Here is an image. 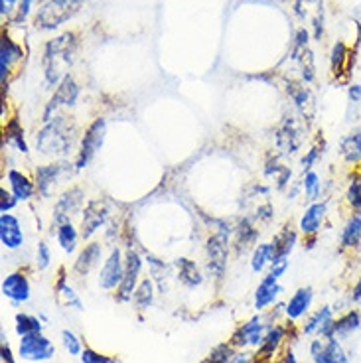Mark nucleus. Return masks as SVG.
Listing matches in <instances>:
<instances>
[{
	"instance_id": "nucleus-1",
	"label": "nucleus",
	"mask_w": 361,
	"mask_h": 363,
	"mask_svg": "<svg viewBox=\"0 0 361 363\" xmlns=\"http://www.w3.org/2000/svg\"><path fill=\"white\" fill-rule=\"evenodd\" d=\"M79 143H82V136H79V127L75 118L67 117L64 113L42 125V128L36 133L38 152L55 160H65L70 155L77 152Z\"/></svg>"
},
{
	"instance_id": "nucleus-2",
	"label": "nucleus",
	"mask_w": 361,
	"mask_h": 363,
	"mask_svg": "<svg viewBox=\"0 0 361 363\" xmlns=\"http://www.w3.org/2000/svg\"><path fill=\"white\" fill-rule=\"evenodd\" d=\"M77 54V34L64 32L60 36L48 40L42 54V67H44V82L48 87H57L67 75Z\"/></svg>"
},
{
	"instance_id": "nucleus-3",
	"label": "nucleus",
	"mask_w": 361,
	"mask_h": 363,
	"mask_svg": "<svg viewBox=\"0 0 361 363\" xmlns=\"http://www.w3.org/2000/svg\"><path fill=\"white\" fill-rule=\"evenodd\" d=\"M75 174H77L75 162H70L67 158L65 160H54L50 164H40V166L34 168V182H36L38 194L44 200L52 198L55 190H57V186L67 184Z\"/></svg>"
},
{
	"instance_id": "nucleus-4",
	"label": "nucleus",
	"mask_w": 361,
	"mask_h": 363,
	"mask_svg": "<svg viewBox=\"0 0 361 363\" xmlns=\"http://www.w3.org/2000/svg\"><path fill=\"white\" fill-rule=\"evenodd\" d=\"M85 0H45L34 16V28L42 32H50L64 26L82 10Z\"/></svg>"
},
{
	"instance_id": "nucleus-5",
	"label": "nucleus",
	"mask_w": 361,
	"mask_h": 363,
	"mask_svg": "<svg viewBox=\"0 0 361 363\" xmlns=\"http://www.w3.org/2000/svg\"><path fill=\"white\" fill-rule=\"evenodd\" d=\"M105 138H107V118H93L89 123V127L83 130L82 143H79V148L75 152V160L73 162H75L77 172L85 170L93 162V158L97 156V152L105 145Z\"/></svg>"
},
{
	"instance_id": "nucleus-6",
	"label": "nucleus",
	"mask_w": 361,
	"mask_h": 363,
	"mask_svg": "<svg viewBox=\"0 0 361 363\" xmlns=\"http://www.w3.org/2000/svg\"><path fill=\"white\" fill-rule=\"evenodd\" d=\"M79 93H82L79 83L75 82V77H73L72 73H67L64 79H62V83L55 87L54 95L45 103L44 111H42V118H40L42 125L50 123L57 115H62L60 113L62 109H73L77 105V101H79Z\"/></svg>"
},
{
	"instance_id": "nucleus-7",
	"label": "nucleus",
	"mask_w": 361,
	"mask_h": 363,
	"mask_svg": "<svg viewBox=\"0 0 361 363\" xmlns=\"http://www.w3.org/2000/svg\"><path fill=\"white\" fill-rule=\"evenodd\" d=\"M206 269L213 281L221 282L227 272L229 251H231V237L223 233H209L206 239Z\"/></svg>"
},
{
	"instance_id": "nucleus-8",
	"label": "nucleus",
	"mask_w": 361,
	"mask_h": 363,
	"mask_svg": "<svg viewBox=\"0 0 361 363\" xmlns=\"http://www.w3.org/2000/svg\"><path fill=\"white\" fill-rule=\"evenodd\" d=\"M145 263V257L138 253L135 247L125 249V279H123V282L118 284V289L115 291V300H117L118 304L133 302L136 286H138V282L143 281L140 272H143Z\"/></svg>"
},
{
	"instance_id": "nucleus-9",
	"label": "nucleus",
	"mask_w": 361,
	"mask_h": 363,
	"mask_svg": "<svg viewBox=\"0 0 361 363\" xmlns=\"http://www.w3.org/2000/svg\"><path fill=\"white\" fill-rule=\"evenodd\" d=\"M85 208V190L82 186H67L54 203L52 209V225L57 227L65 223V221H72L73 216L82 213Z\"/></svg>"
},
{
	"instance_id": "nucleus-10",
	"label": "nucleus",
	"mask_w": 361,
	"mask_h": 363,
	"mask_svg": "<svg viewBox=\"0 0 361 363\" xmlns=\"http://www.w3.org/2000/svg\"><path fill=\"white\" fill-rule=\"evenodd\" d=\"M111 221V209L109 203L101 198L89 200L85 203L82 211V221H79V233H82V241H93V237L97 235L101 227H107Z\"/></svg>"
},
{
	"instance_id": "nucleus-11",
	"label": "nucleus",
	"mask_w": 361,
	"mask_h": 363,
	"mask_svg": "<svg viewBox=\"0 0 361 363\" xmlns=\"http://www.w3.org/2000/svg\"><path fill=\"white\" fill-rule=\"evenodd\" d=\"M304 145V130L298 118L287 117L274 133V146L279 156H294Z\"/></svg>"
},
{
	"instance_id": "nucleus-12",
	"label": "nucleus",
	"mask_w": 361,
	"mask_h": 363,
	"mask_svg": "<svg viewBox=\"0 0 361 363\" xmlns=\"http://www.w3.org/2000/svg\"><path fill=\"white\" fill-rule=\"evenodd\" d=\"M259 225L251 216H241L233 225V239H231V249L235 257H243L245 253H253V249L259 245Z\"/></svg>"
},
{
	"instance_id": "nucleus-13",
	"label": "nucleus",
	"mask_w": 361,
	"mask_h": 363,
	"mask_svg": "<svg viewBox=\"0 0 361 363\" xmlns=\"http://www.w3.org/2000/svg\"><path fill=\"white\" fill-rule=\"evenodd\" d=\"M269 324L265 322V318L261 314L249 318L247 322H243L241 326L235 330L231 334L229 344L233 345L235 350H247V347H259L265 340Z\"/></svg>"
},
{
	"instance_id": "nucleus-14",
	"label": "nucleus",
	"mask_w": 361,
	"mask_h": 363,
	"mask_svg": "<svg viewBox=\"0 0 361 363\" xmlns=\"http://www.w3.org/2000/svg\"><path fill=\"white\" fill-rule=\"evenodd\" d=\"M18 355L24 362H50L55 355V345L50 337L44 336V332H38V334L20 337Z\"/></svg>"
},
{
	"instance_id": "nucleus-15",
	"label": "nucleus",
	"mask_w": 361,
	"mask_h": 363,
	"mask_svg": "<svg viewBox=\"0 0 361 363\" xmlns=\"http://www.w3.org/2000/svg\"><path fill=\"white\" fill-rule=\"evenodd\" d=\"M125 279V251L118 245L111 247L107 259L103 261L99 271V286L103 291H117Z\"/></svg>"
},
{
	"instance_id": "nucleus-16",
	"label": "nucleus",
	"mask_w": 361,
	"mask_h": 363,
	"mask_svg": "<svg viewBox=\"0 0 361 363\" xmlns=\"http://www.w3.org/2000/svg\"><path fill=\"white\" fill-rule=\"evenodd\" d=\"M24 60V50L22 44L12 40V38L4 32L2 40H0V83L2 87H6L14 73V67Z\"/></svg>"
},
{
	"instance_id": "nucleus-17",
	"label": "nucleus",
	"mask_w": 361,
	"mask_h": 363,
	"mask_svg": "<svg viewBox=\"0 0 361 363\" xmlns=\"http://www.w3.org/2000/svg\"><path fill=\"white\" fill-rule=\"evenodd\" d=\"M0 292H2V296L9 298L14 306L26 304L28 300H30V296H32V284H30V279H28L26 272H9V274L2 279Z\"/></svg>"
},
{
	"instance_id": "nucleus-18",
	"label": "nucleus",
	"mask_w": 361,
	"mask_h": 363,
	"mask_svg": "<svg viewBox=\"0 0 361 363\" xmlns=\"http://www.w3.org/2000/svg\"><path fill=\"white\" fill-rule=\"evenodd\" d=\"M310 357H312V363H350V355L343 350L342 342L338 337L312 340Z\"/></svg>"
},
{
	"instance_id": "nucleus-19",
	"label": "nucleus",
	"mask_w": 361,
	"mask_h": 363,
	"mask_svg": "<svg viewBox=\"0 0 361 363\" xmlns=\"http://www.w3.org/2000/svg\"><path fill=\"white\" fill-rule=\"evenodd\" d=\"M0 245L6 251H20L26 245L24 225L12 213H0Z\"/></svg>"
},
{
	"instance_id": "nucleus-20",
	"label": "nucleus",
	"mask_w": 361,
	"mask_h": 363,
	"mask_svg": "<svg viewBox=\"0 0 361 363\" xmlns=\"http://www.w3.org/2000/svg\"><path fill=\"white\" fill-rule=\"evenodd\" d=\"M294 14L300 20H310L312 24V36L314 40H322L324 36V22H326V9L324 0H296L294 2Z\"/></svg>"
},
{
	"instance_id": "nucleus-21",
	"label": "nucleus",
	"mask_w": 361,
	"mask_h": 363,
	"mask_svg": "<svg viewBox=\"0 0 361 363\" xmlns=\"http://www.w3.org/2000/svg\"><path fill=\"white\" fill-rule=\"evenodd\" d=\"M326 218H328V201H312V203L304 209L302 218L298 221V231L304 237H318L320 229L324 225Z\"/></svg>"
},
{
	"instance_id": "nucleus-22",
	"label": "nucleus",
	"mask_w": 361,
	"mask_h": 363,
	"mask_svg": "<svg viewBox=\"0 0 361 363\" xmlns=\"http://www.w3.org/2000/svg\"><path fill=\"white\" fill-rule=\"evenodd\" d=\"M103 261V243L99 241H87L85 245L79 249V253L73 261V274L75 277H87L95 271Z\"/></svg>"
},
{
	"instance_id": "nucleus-23",
	"label": "nucleus",
	"mask_w": 361,
	"mask_h": 363,
	"mask_svg": "<svg viewBox=\"0 0 361 363\" xmlns=\"http://www.w3.org/2000/svg\"><path fill=\"white\" fill-rule=\"evenodd\" d=\"M282 286H280V282L277 277H272V274H265L259 282V286H257V291H255V298H253V308L257 312H265V310H269L279 300V296L282 294Z\"/></svg>"
},
{
	"instance_id": "nucleus-24",
	"label": "nucleus",
	"mask_w": 361,
	"mask_h": 363,
	"mask_svg": "<svg viewBox=\"0 0 361 363\" xmlns=\"http://www.w3.org/2000/svg\"><path fill=\"white\" fill-rule=\"evenodd\" d=\"M361 245V211H350L340 231V251L357 253Z\"/></svg>"
},
{
	"instance_id": "nucleus-25",
	"label": "nucleus",
	"mask_w": 361,
	"mask_h": 363,
	"mask_svg": "<svg viewBox=\"0 0 361 363\" xmlns=\"http://www.w3.org/2000/svg\"><path fill=\"white\" fill-rule=\"evenodd\" d=\"M312 302H314V289L312 286H300L287 302L284 318L289 322H296L300 318H304L312 308Z\"/></svg>"
},
{
	"instance_id": "nucleus-26",
	"label": "nucleus",
	"mask_w": 361,
	"mask_h": 363,
	"mask_svg": "<svg viewBox=\"0 0 361 363\" xmlns=\"http://www.w3.org/2000/svg\"><path fill=\"white\" fill-rule=\"evenodd\" d=\"M6 182H9L10 191H12V194L16 196V200L22 201V203L30 201L38 194L34 178H30V176H28L26 172H22V170L10 168L9 172H6Z\"/></svg>"
},
{
	"instance_id": "nucleus-27",
	"label": "nucleus",
	"mask_w": 361,
	"mask_h": 363,
	"mask_svg": "<svg viewBox=\"0 0 361 363\" xmlns=\"http://www.w3.org/2000/svg\"><path fill=\"white\" fill-rule=\"evenodd\" d=\"M298 229L292 227V223H284L282 229H280L277 235L272 237V249H274V255H272V263H279V261H284L289 259L290 253L294 251V247L298 243ZM271 267V264H269Z\"/></svg>"
},
{
	"instance_id": "nucleus-28",
	"label": "nucleus",
	"mask_w": 361,
	"mask_h": 363,
	"mask_svg": "<svg viewBox=\"0 0 361 363\" xmlns=\"http://www.w3.org/2000/svg\"><path fill=\"white\" fill-rule=\"evenodd\" d=\"M287 91H289L290 99H292V103H294V107H296L298 113L306 118V121H312V117H314V111H316V99H314V93L308 89L306 85H302V83H296V82H290Z\"/></svg>"
},
{
	"instance_id": "nucleus-29",
	"label": "nucleus",
	"mask_w": 361,
	"mask_h": 363,
	"mask_svg": "<svg viewBox=\"0 0 361 363\" xmlns=\"http://www.w3.org/2000/svg\"><path fill=\"white\" fill-rule=\"evenodd\" d=\"M338 152L342 156L343 164H348L352 168L361 166V127L353 128L352 133H348L340 138Z\"/></svg>"
},
{
	"instance_id": "nucleus-30",
	"label": "nucleus",
	"mask_w": 361,
	"mask_h": 363,
	"mask_svg": "<svg viewBox=\"0 0 361 363\" xmlns=\"http://www.w3.org/2000/svg\"><path fill=\"white\" fill-rule=\"evenodd\" d=\"M174 269L178 271V281H180L182 286L186 289H198L204 284L206 277L199 269V264L196 261H191L188 257H178L174 261Z\"/></svg>"
},
{
	"instance_id": "nucleus-31",
	"label": "nucleus",
	"mask_w": 361,
	"mask_h": 363,
	"mask_svg": "<svg viewBox=\"0 0 361 363\" xmlns=\"http://www.w3.org/2000/svg\"><path fill=\"white\" fill-rule=\"evenodd\" d=\"M2 145L14 148L16 152L26 156L30 152V146H28L26 135H24V128L20 125V121L16 117L6 118L4 121V128H2Z\"/></svg>"
},
{
	"instance_id": "nucleus-32",
	"label": "nucleus",
	"mask_w": 361,
	"mask_h": 363,
	"mask_svg": "<svg viewBox=\"0 0 361 363\" xmlns=\"http://www.w3.org/2000/svg\"><path fill=\"white\" fill-rule=\"evenodd\" d=\"M55 296H57V300H60L64 306H67V308L77 310V312H83V310H85L82 298H79V294H77L75 289L67 282L65 269H60V274H57V281H55Z\"/></svg>"
},
{
	"instance_id": "nucleus-33",
	"label": "nucleus",
	"mask_w": 361,
	"mask_h": 363,
	"mask_svg": "<svg viewBox=\"0 0 361 363\" xmlns=\"http://www.w3.org/2000/svg\"><path fill=\"white\" fill-rule=\"evenodd\" d=\"M352 60V50L345 45L343 40H338V42L332 45V52H330V67H332V75H334L335 79H340L343 73L350 72Z\"/></svg>"
},
{
	"instance_id": "nucleus-34",
	"label": "nucleus",
	"mask_w": 361,
	"mask_h": 363,
	"mask_svg": "<svg viewBox=\"0 0 361 363\" xmlns=\"http://www.w3.org/2000/svg\"><path fill=\"white\" fill-rule=\"evenodd\" d=\"M54 233L55 239H57V245L65 255H73L77 251L79 241H82V233H79V227H75L73 221H65L62 225H57Z\"/></svg>"
},
{
	"instance_id": "nucleus-35",
	"label": "nucleus",
	"mask_w": 361,
	"mask_h": 363,
	"mask_svg": "<svg viewBox=\"0 0 361 363\" xmlns=\"http://www.w3.org/2000/svg\"><path fill=\"white\" fill-rule=\"evenodd\" d=\"M330 320H334V308L326 304V306L318 308L316 312H312V314L306 318V322H304V326H302V334H306V336H318L320 330H322Z\"/></svg>"
},
{
	"instance_id": "nucleus-36",
	"label": "nucleus",
	"mask_w": 361,
	"mask_h": 363,
	"mask_svg": "<svg viewBox=\"0 0 361 363\" xmlns=\"http://www.w3.org/2000/svg\"><path fill=\"white\" fill-rule=\"evenodd\" d=\"M343 203L350 211H361V172H355L348 178V186L343 190Z\"/></svg>"
},
{
	"instance_id": "nucleus-37",
	"label": "nucleus",
	"mask_w": 361,
	"mask_h": 363,
	"mask_svg": "<svg viewBox=\"0 0 361 363\" xmlns=\"http://www.w3.org/2000/svg\"><path fill=\"white\" fill-rule=\"evenodd\" d=\"M14 332L18 334V337L44 332L42 318L34 316V314H26V312H18V314L14 316Z\"/></svg>"
},
{
	"instance_id": "nucleus-38",
	"label": "nucleus",
	"mask_w": 361,
	"mask_h": 363,
	"mask_svg": "<svg viewBox=\"0 0 361 363\" xmlns=\"http://www.w3.org/2000/svg\"><path fill=\"white\" fill-rule=\"evenodd\" d=\"M361 328V314L360 310H348L342 316L335 318V337H345L357 332Z\"/></svg>"
},
{
	"instance_id": "nucleus-39",
	"label": "nucleus",
	"mask_w": 361,
	"mask_h": 363,
	"mask_svg": "<svg viewBox=\"0 0 361 363\" xmlns=\"http://www.w3.org/2000/svg\"><path fill=\"white\" fill-rule=\"evenodd\" d=\"M154 296H156V286H154V281L150 277H146L143 281L138 282L136 286L135 296H133V302H135L136 310H148L152 306Z\"/></svg>"
},
{
	"instance_id": "nucleus-40",
	"label": "nucleus",
	"mask_w": 361,
	"mask_h": 363,
	"mask_svg": "<svg viewBox=\"0 0 361 363\" xmlns=\"http://www.w3.org/2000/svg\"><path fill=\"white\" fill-rule=\"evenodd\" d=\"M272 255H274V249H272V243H259L255 247L253 253H251V271L255 274L262 272L269 264L272 263Z\"/></svg>"
},
{
	"instance_id": "nucleus-41",
	"label": "nucleus",
	"mask_w": 361,
	"mask_h": 363,
	"mask_svg": "<svg viewBox=\"0 0 361 363\" xmlns=\"http://www.w3.org/2000/svg\"><path fill=\"white\" fill-rule=\"evenodd\" d=\"M300 184H302V191H304V196L310 203L322 198V178L316 170H308L306 174H302Z\"/></svg>"
},
{
	"instance_id": "nucleus-42",
	"label": "nucleus",
	"mask_w": 361,
	"mask_h": 363,
	"mask_svg": "<svg viewBox=\"0 0 361 363\" xmlns=\"http://www.w3.org/2000/svg\"><path fill=\"white\" fill-rule=\"evenodd\" d=\"M300 64V72H302V82L312 83L316 79V65H314V54L310 48H304L300 54L294 57Z\"/></svg>"
},
{
	"instance_id": "nucleus-43",
	"label": "nucleus",
	"mask_w": 361,
	"mask_h": 363,
	"mask_svg": "<svg viewBox=\"0 0 361 363\" xmlns=\"http://www.w3.org/2000/svg\"><path fill=\"white\" fill-rule=\"evenodd\" d=\"M237 352L233 345L229 342H223V344H217L209 355L201 363H229V359L233 357V354Z\"/></svg>"
},
{
	"instance_id": "nucleus-44",
	"label": "nucleus",
	"mask_w": 361,
	"mask_h": 363,
	"mask_svg": "<svg viewBox=\"0 0 361 363\" xmlns=\"http://www.w3.org/2000/svg\"><path fill=\"white\" fill-rule=\"evenodd\" d=\"M322 155H324V145L320 146V143H318V145L310 146L306 150V155L302 156V160H300L302 174H306L308 170H314V166H316L318 160L322 158Z\"/></svg>"
},
{
	"instance_id": "nucleus-45",
	"label": "nucleus",
	"mask_w": 361,
	"mask_h": 363,
	"mask_svg": "<svg viewBox=\"0 0 361 363\" xmlns=\"http://www.w3.org/2000/svg\"><path fill=\"white\" fill-rule=\"evenodd\" d=\"M62 344H64L65 352L70 355H82L83 342L82 337L77 336L72 330H62Z\"/></svg>"
},
{
	"instance_id": "nucleus-46",
	"label": "nucleus",
	"mask_w": 361,
	"mask_h": 363,
	"mask_svg": "<svg viewBox=\"0 0 361 363\" xmlns=\"http://www.w3.org/2000/svg\"><path fill=\"white\" fill-rule=\"evenodd\" d=\"M79 359H82V363H118L117 357H113V355H107V354H101V352L93 350V347H87V345L83 347Z\"/></svg>"
},
{
	"instance_id": "nucleus-47",
	"label": "nucleus",
	"mask_w": 361,
	"mask_h": 363,
	"mask_svg": "<svg viewBox=\"0 0 361 363\" xmlns=\"http://www.w3.org/2000/svg\"><path fill=\"white\" fill-rule=\"evenodd\" d=\"M36 269L38 271H45L50 264H52V251H50V245L45 241H40L36 247Z\"/></svg>"
},
{
	"instance_id": "nucleus-48",
	"label": "nucleus",
	"mask_w": 361,
	"mask_h": 363,
	"mask_svg": "<svg viewBox=\"0 0 361 363\" xmlns=\"http://www.w3.org/2000/svg\"><path fill=\"white\" fill-rule=\"evenodd\" d=\"M253 219L257 223H271L274 219V208H272L271 201H265V203H259L257 209H255Z\"/></svg>"
},
{
	"instance_id": "nucleus-49",
	"label": "nucleus",
	"mask_w": 361,
	"mask_h": 363,
	"mask_svg": "<svg viewBox=\"0 0 361 363\" xmlns=\"http://www.w3.org/2000/svg\"><path fill=\"white\" fill-rule=\"evenodd\" d=\"M18 203L20 201L16 200V196L12 191L6 190L4 186L0 188V213H10Z\"/></svg>"
},
{
	"instance_id": "nucleus-50",
	"label": "nucleus",
	"mask_w": 361,
	"mask_h": 363,
	"mask_svg": "<svg viewBox=\"0 0 361 363\" xmlns=\"http://www.w3.org/2000/svg\"><path fill=\"white\" fill-rule=\"evenodd\" d=\"M34 2H36V0H20L18 10H16V14H14V18H12V24H24L28 16H30V12H32Z\"/></svg>"
},
{
	"instance_id": "nucleus-51",
	"label": "nucleus",
	"mask_w": 361,
	"mask_h": 363,
	"mask_svg": "<svg viewBox=\"0 0 361 363\" xmlns=\"http://www.w3.org/2000/svg\"><path fill=\"white\" fill-rule=\"evenodd\" d=\"M308 40H310V32L306 28H300L294 36V44H292V57H296L304 48H308Z\"/></svg>"
},
{
	"instance_id": "nucleus-52",
	"label": "nucleus",
	"mask_w": 361,
	"mask_h": 363,
	"mask_svg": "<svg viewBox=\"0 0 361 363\" xmlns=\"http://www.w3.org/2000/svg\"><path fill=\"white\" fill-rule=\"evenodd\" d=\"M290 178H292V170H290V166H284L282 164V168L279 170V174L274 176V182H277V190H284L287 186L290 184Z\"/></svg>"
},
{
	"instance_id": "nucleus-53",
	"label": "nucleus",
	"mask_w": 361,
	"mask_h": 363,
	"mask_svg": "<svg viewBox=\"0 0 361 363\" xmlns=\"http://www.w3.org/2000/svg\"><path fill=\"white\" fill-rule=\"evenodd\" d=\"M0 362L16 363V359H14V352H12V347H10L9 340H6L4 334H2V342H0Z\"/></svg>"
},
{
	"instance_id": "nucleus-54",
	"label": "nucleus",
	"mask_w": 361,
	"mask_h": 363,
	"mask_svg": "<svg viewBox=\"0 0 361 363\" xmlns=\"http://www.w3.org/2000/svg\"><path fill=\"white\" fill-rule=\"evenodd\" d=\"M16 0H0V16L2 18H14L16 14Z\"/></svg>"
},
{
	"instance_id": "nucleus-55",
	"label": "nucleus",
	"mask_w": 361,
	"mask_h": 363,
	"mask_svg": "<svg viewBox=\"0 0 361 363\" xmlns=\"http://www.w3.org/2000/svg\"><path fill=\"white\" fill-rule=\"evenodd\" d=\"M287 269H289V259H284V261H279V263H271V267H269V274H272V277H277V279H280L284 272H287Z\"/></svg>"
},
{
	"instance_id": "nucleus-56",
	"label": "nucleus",
	"mask_w": 361,
	"mask_h": 363,
	"mask_svg": "<svg viewBox=\"0 0 361 363\" xmlns=\"http://www.w3.org/2000/svg\"><path fill=\"white\" fill-rule=\"evenodd\" d=\"M255 354H249L245 350H237L233 354V357L229 359V363H253Z\"/></svg>"
},
{
	"instance_id": "nucleus-57",
	"label": "nucleus",
	"mask_w": 361,
	"mask_h": 363,
	"mask_svg": "<svg viewBox=\"0 0 361 363\" xmlns=\"http://www.w3.org/2000/svg\"><path fill=\"white\" fill-rule=\"evenodd\" d=\"M348 97L352 103H361V85L360 83H353L350 85V89H348Z\"/></svg>"
},
{
	"instance_id": "nucleus-58",
	"label": "nucleus",
	"mask_w": 361,
	"mask_h": 363,
	"mask_svg": "<svg viewBox=\"0 0 361 363\" xmlns=\"http://www.w3.org/2000/svg\"><path fill=\"white\" fill-rule=\"evenodd\" d=\"M350 298H352V302H360L361 300V277L357 279V282L353 284V291H352V296H350Z\"/></svg>"
},
{
	"instance_id": "nucleus-59",
	"label": "nucleus",
	"mask_w": 361,
	"mask_h": 363,
	"mask_svg": "<svg viewBox=\"0 0 361 363\" xmlns=\"http://www.w3.org/2000/svg\"><path fill=\"white\" fill-rule=\"evenodd\" d=\"M280 363H298V359H296V355H294V352H292V350H289L287 354L282 355V362H280Z\"/></svg>"
},
{
	"instance_id": "nucleus-60",
	"label": "nucleus",
	"mask_w": 361,
	"mask_h": 363,
	"mask_svg": "<svg viewBox=\"0 0 361 363\" xmlns=\"http://www.w3.org/2000/svg\"><path fill=\"white\" fill-rule=\"evenodd\" d=\"M316 241L318 237H304V247H306V249H314V247H316Z\"/></svg>"
},
{
	"instance_id": "nucleus-61",
	"label": "nucleus",
	"mask_w": 361,
	"mask_h": 363,
	"mask_svg": "<svg viewBox=\"0 0 361 363\" xmlns=\"http://www.w3.org/2000/svg\"><path fill=\"white\" fill-rule=\"evenodd\" d=\"M357 255H360V257H361V245H360V249H357Z\"/></svg>"
},
{
	"instance_id": "nucleus-62",
	"label": "nucleus",
	"mask_w": 361,
	"mask_h": 363,
	"mask_svg": "<svg viewBox=\"0 0 361 363\" xmlns=\"http://www.w3.org/2000/svg\"><path fill=\"white\" fill-rule=\"evenodd\" d=\"M40 2H45V0H40Z\"/></svg>"
}]
</instances>
